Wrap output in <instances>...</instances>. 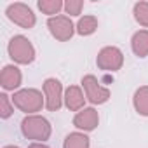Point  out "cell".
<instances>
[{"label":"cell","mask_w":148,"mask_h":148,"mask_svg":"<svg viewBox=\"0 0 148 148\" xmlns=\"http://www.w3.org/2000/svg\"><path fill=\"white\" fill-rule=\"evenodd\" d=\"M21 132L25 138L28 139H33L35 143H44L45 139L51 138V124L47 119L40 117V115H28L23 119L21 122Z\"/></svg>","instance_id":"1"},{"label":"cell","mask_w":148,"mask_h":148,"mask_svg":"<svg viewBox=\"0 0 148 148\" xmlns=\"http://www.w3.org/2000/svg\"><path fill=\"white\" fill-rule=\"evenodd\" d=\"M7 51L11 59L18 64H30L35 59V47L23 35H14L7 45Z\"/></svg>","instance_id":"2"},{"label":"cell","mask_w":148,"mask_h":148,"mask_svg":"<svg viewBox=\"0 0 148 148\" xmlns=\"http://www.w3.org/2000/svg\"><path fill=\"white\" fill-rule=\"evenodd\" d=\"M44 98L40 91L37 89H21L18 92H14L12 96V103L14 106H18L21 112L35 115V112H40L44 106Z\"/></svg>","instance_id":"3"},{"label":"cell","mask_w":148,"mask_h":148,"mask_svg":"<svg viewBox=\"0 0 148 148\" xmlns=\"http://www.w3.org/2000/svg\"><path fill=\"white\" fill-rule=\"evenodd\" d=\"M5 14H7V18H9L12 23H16V25L21 26V28H26V30L33 28L35 23H37V18H35L32 7H28V5L23 4V2H14V4H11V5L7 7Z\"/></svg>","instance_id":"4"},{"label":"cell","mask_w":148,"mask_h":148,"mask_svg":"<svg viewBox=\"0 0 148 148\" xmlns=\"http://www.w3.org/2000/svg\"><path fill=\"white\" fill-rule=\"evenodd\" d=\"M96 64L103 71H117L124 64V54H122V51L119 47H113V45L103 47L98 52Z\"/></svg>","instance_id":"5"},{"label":"cell","mask_w":148,"mask_h":148,"mask_svg":"<svg viewBox=\"0 0 148 148\" xmlns=\"http://www.w3.org/2000/svg\"><path fill=\"white\" fill-rule=\"evenodd\" d=\"M82 87L86 91V98L92 105H103L110 99V89L103 87L94 75H86L82 79Z\"/></svg>","instance_id":"6"},{"label":"cell","mask_w":148,"mask_h":148,"mask_svg":"<svg viewBox=\"0 0 148 148\" xmlns=\"http://www.w3.org/2000/svg\"><path fill=\"white\" fill-rule=\"evenodd\" d=\"M47 28L51 32V35L59 40V42H66L73 37L75 33V26H73L71 19L68 16H54V18H49L47 21Z\"/></svg>","instance_id":"7"},{"label":"cell","mask_w":148,"mask_h":148,"mask_svg":"<svg viewBox=\"0 0 148 148\" xmlns=\"http://www.w3.org/2000/svg\"><path fill=\"white\" fill-rule=\"evenodd\" d=\"M44 96H45V106L51 112H58L63 105V86L58 79H45L44 80Z\"/></svg>","instance_id":"8"},{"label":"cell","mask_w":148,"mask_h":148,"mask_svg":"<svg viewBox=\"0 0 148 148\" xmlns=\"http://www.w3.org/2000/svg\"><path fill=\"white\" fill-rule=\"evenodd\" d=\"M99 124V115L94 108H84L73 117V125L80 131H94Z\"/></svg>","instance_id":"9"},{"label":"cell","mask_w":148,"mask_h":148,"mask_svg":"<svg viewBox=\"0 0 148 148\" xmlns=\"http://www.w3.org/2000/svg\"><path fill=\"white\" fill-rule=\"evenodd\" d=\"M23 75L21 70L14 64H7L2 68V73H0V86H2L5 91H14L21 86Z\"/></svg>","instance_id":"10"},{"label":"cell","mask_w":148,"mask_h":148,"mask_svg":"<svg viewBox=\"0 0 148 148\" xmlns=\"http://www.w3.org/2000/svg\"><path fill=\"white\" fill-rule=\"evenodd\" d=\"M86 99L87 98H84V92H82V89L79 86H70L64 91V105L71 112H80V110H84Z\"/></svg>","instance_id":"11"},{"label":"cell","mask_w":148,"mask_h":148,"mask_svg":"<svg viewBox=\"0 0 148 148\" xmlns=\"http://www.w3.org/2000/svg\"><path fill=\"white\" fill-rule=\"evenodd\" d=\"M131 47L138 58H146L148 56V30L136 32L131 38Z\"/></svg>","instance_id":"12"},{"label":"cell","mask_w":148,"mask_h":148,"mask_svg":"<svg viewBox=\"0 0 148 148\" xmlns=\"http://www.w3.org/2000/svg\"><path fill=\"white\" fill-rule=\"evenodd\" d=\"M132 105H134V108L139 115L148 117V86H143L134 92Z\"/></svg>","instance_id":"13"},{"label":"cell","mask_w":148,"mask_h":148,"mask_svg":"<svg viewBox=\"0 0 148 148\" xmlns=\"http://www.w3.org/2000/svg\"><path fill=\"white\" fill-rule=\"evenodd\" d=\"M89 145H91V141H89L87 134H84V132H70L64 138L63 148H89Z\"/></svg>","instance_id":"14"},{"label":"cell","mask_w":148,"mask_h":148,"mask_svg":"<svg viewBox=\"0 0 148 148\" xmlns=\"http://www.w3.org/2000/svg\"><path fill=\"white\" fill-rule=\"evenodd\" d=\"M75 30H77L79 35H84V37L92 35L98 30V18L96 16H84V18H80L77 26H75Z\"/></svg>","instance_id":"15"},{"label":"cell","mask_w":148,"mask_h":148,"mask_svg":"<svg viewBox=\"0 0 148 148\" xmlns=\"http://www.w3.org/2000/svg\"><path fill=\"white\" fill-rule=\"evenodd\" d=\"M37 5L44 14H47L51 18H54V14H59V11L64 9V4L61 0H38Z\"/></svg>","instance_id":"16"},{"label":"cell","mask_w":148,"mask_h":148,"mask_svg":"<svg viewBox=\"0 0 148 148\" xmlns=\"http://www.w3.org/2000/svg\"><path fill=\"white\" fill-rule=\"evenodd\" d=\"M132 12H134V19L141 26L148 28V2H138V4H134Z\"/></svg>","instance_id":"17"},{"label":"cell","mask_w":148,"mask_h":148,"mask_svg":"<svg viewBox=\"0 0 148 148\" xmlns=\"http://www.w3.org/2000/svg\"><path fill=\"white\" fill-rule=\"evenodd\" d=\"M14 112V103L12 98H9L5 92L0 94V117L2 119H9Z\"/></svg>","instance_id":"18"},{"label":"cell","mask_w":148,"mask_h":148,"mask_svg":"<svg viewBox=\"0 0 148 148\" xmlns=\"http://www.w3.org/2000/svg\"><path fill=\"white\" fill-rule=\"evenodd\" d=\"M82 7H84L82 0H68V2H64V11L70 16H79L80 11H82Z\"/></svg>","instance_id":"19"},{"label":"cell","mask_w":148,"mask_h":148,"mask_svg":"<svg viewBox=\"0 0 148 148\" xmlns=\"http://www.w3.org/2000/svg\"><path fill=\"white\" fill-rule=\"evenodd\" d=\"M28 148H51V146H47L45 143H32V145H28Z\"/></svg>","instance_id":"20"},{"label":"cell","mask_w":148,"mask_h":148,"mask_svg":"<svg viewBox=\"0 0 148 148\" xmlns=\"http://www.w3.org/2000/svg\"><path fill=\"white\" fill-rule=\"evenodd\" d=\"M4 148H19V146H14V145H7V146H4Z\"/></svg>","instance_id":"21"}]
</instances>
